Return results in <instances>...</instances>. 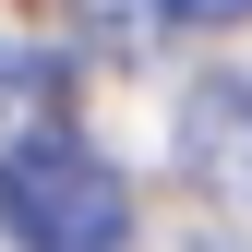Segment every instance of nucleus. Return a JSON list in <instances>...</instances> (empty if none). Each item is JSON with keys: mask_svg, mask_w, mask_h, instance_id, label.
I'll return each mask as SVG.
<instances>
[{"mask_svg": "<svg viewBox=\"0 0 252 252\" xmlns=\"http://www.w3.org/2000/svg\"><path fill=\"white\" fill-rule=\"evenodd\" d=\"M84 12H96V36H108V48H144L156 24H168V0H84Z\"/></svg>", "mask_w": 252, "mask_h": 252, "instance_id": "7ed1b4c3", "label": "nucleus"}, {"mask_svg": "<svg viewBox=\"0 0 252 252\" xmlns=\"http://www.w3.org/2000/svg\"><path fill=\"white\" fill-rule=\"evenodd\" d=\"M168 24H252V0H168Z\"/></svg>", "mask_w": 252, "mask_h": 252, "instance_id": "20e7f679", "label": "nucleus"}, {"mask_svg": "<svg viewBox=\"0 0 252 252\" xmlns=\"http://www.w3.org/2000/svg\"><path fill=\"white\" fill-rule=\"evenodd\" d=\"M60 120V60H0V144Z\"/></svg>", "mask_w": 252, "mask_h": 252, "instance_id": "f03ea898", "label": "nucleus"}, {"mask_svg": "<svg viewBox=\"0 0 252 252\" xmlns=\"http://www.w3.org/2000/svg\"><path fill=\"white\" fill-rule=\"evenodd\" d=\"M0 228L24 252H132V192L84 132H12L0 144Z\"/></svg>", "mask_w": 252, "mask_h": 252, "instance_id": "f257e3e1", "label": "nucleus"}]
</instances>
